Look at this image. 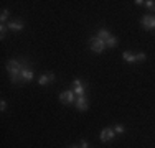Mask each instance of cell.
I'll return each instance as SVG.
<instances>
[{"instance_id": "15", "label": "cell", "mask_w": 155, "mask_h": 148, "mask_svg": "<svg viewBox=\"0 0 155 148\" xmlns=\"http://www.w3.org/2000/svg\"><path fill=\"white\" fill-rule=\"evenodd\" d=\"M8 15H10V12H8L7 8H3V10H2V17H0L2 23H7V20H8Z\"/></svg>"}, {"instance_id": "20", "label": "cell", "mask_w": 155, "mask_h": 148, "mask_svg": "<svg viewBox=\"0 0 155 148\" xmlns=\"http://www.w3.org/2000/svg\"><path fill=\"white\" fill-rule=\"evenodd\" d=\"M79 146H81V148H89V146H87V142H86V140H81V142H79Z\"/></svg>"}, {"instance_id": "12", "label": "cell", "mask_w": 155, "mask_h": 148, "mask_svg": "<svg viewBox=\"0 0 155 148\" xmlns=\"http://www.w3.org/2000/svg\"><path fill=\"white\" fill-rule=\"evenodd\" d=\"M122 59L125 63H135V61H137V56H135V53H132V51H124V53H122Z\"/></svg>"}, {"instance_id": "22", "label": "cell", "mask_w": 155, "mask_h": 148, "mask_svg": "<svg viewBox=\"0 0 155 148\" xmlns=\"http://www.w3.org/2000/svg\"><path fill=\"white\" fill-rule=\"evenodd\" d=\"M68 148H81V146H78V145H71V146H68Z\"/></svg>"}, {"instance_id": "14", "label": "cell", "mask_w": 155, "mask_h": 148, "mask_svg": "<svg viewBox=\"0 0 155 148\" xmlns=\"http://www.w3.org/2000/svg\"><path fill=\"white\" fill-rule=\"evenodd\" d=\"M143 7H147L149 10L155 12V2H153V0H145V2H143Z\"/></svg>"}, {"instance_id": "18", "label": "cell", "mask_w": 155, "mask_h": 148, "mask_svg": "<svg viewBox=\"0 0 155 148\" xmlns=\"http://www.w3.org/2000/svg\"><path fill=\"white\" fill-rule=\"evenodd\" d=\"M135 56H137V61H142V63L147 59V54H145V53H137Z\"/></svg>"}, {"instance_id": "9", "label": "cell", "mask_w": 155, "mask_h": 148, "mask_svg": "<svg viewBox=\"0 0 155 148\" xmlns=\"http://www.w3.org/2000/svg\"><path fill=\"white\" fill-rule=\"evenodd\" d=\"M33 77H35V74H33L31 68H25L23 71H21V81H25V82H30V81H33Z\"/></svg>"}, {"instance_id": "4", "label": "cell", "mask_w": 155, "mask_h": 148, "mask_svg": "<svg viewBox=\"0 0 155 148\" xmlns=\"http://www.w3.org/2000/svg\"><path fill=\"white\" fill-rule=\"evenodd\" d=\"M99 138H101V142H110V140L116 138V132H114V128L110 127H106L101 130V135H99Z\"/></svg>"}, {"instance_id": "6", "label": "cell", "mask_w": 155, "mask_h": 148, "mask_svg": "<svg viewBox=\"0 0 155 148\" xmlns=\"http://www.w3.org/2000/svg\"><path fill=\"white\" fill-rule=\"evenodd\" d=\"M76 109L79 110V112H86V110L89 109V102H87L86 95H79V97H76Z\"/></svg>"}, {"instance_id": "3", "label": "cell", "mask_w": 155, "mask_h": 148, "mask_svg": "<svg viewBox=\"0 0 155 148\" xmlns=\"http://www.w3.org/2000/svg\"><path fill=\"white\" fill-rule=\"evenodd\" d=\"M60 102L61 104H66V105H71V104L76 102V94L73 92V89L61 92V94H60Z\"/></svg>"}, {"instance_id": "11", "label": "cell", "mask_w": 155, "mask_h": 148, "mask_svg": "<svg viewBox=\"0 0 155 148\" xmlns=\"http://www.w3.org/2000/svg\"><path fill=\"white\" fill-rule=\"evenodd\" d=\"M96 36H97L99 40H102V41L106 43V41H107V40H109L112 35H110V31H109V30H106V28H101V30L97 31V35H96Z\"/></svg>"}, {"instance_id": "1", "label": "cell", "mask_w": 155, "mask_h": 148, "mask_svg": "<svg viewBox=\"0 0 155 148\" xmlns=\"http://www.w3.org/2000/svg\"><path fill=\"white\" fill-rule=\"evenodd\" d=\"M27 68L25 66V61H18V59H10L8 63H7V71H8V76L10 79H12V82L18 84L21 81V71Z\"/></svg>"}, {"instance_id": "13", "label": "cell", "mask_w": 155, "mask_h": 148, "mask_svg": "<svg viewBox=\"0 0 155 148\" xmlns=\"http://www.w3.org/2000/svg\"><path fill=\"white\" fill-rule=\"evenodd\" d=\"M117 44H119L117 36H110L107 41H106V46H107V48H117Z\"/></svg>"}, {"instance_id": "21", "label": "cell", "mask_w": 155, "mask_h": 148, "mask_svg": "<svg viewBox=\"0 0 155 148\" xmlns=\"http://www.w3.org/2000/svg\"><path fill=\"white\" fill-rule=\"evenodd\" d=\"M134 3H135V5H143V2H142V0H135Z\"/></svg>"}, {"instance_id": "17", "label": "cell", "mask_w": 155, "mask_h": 148, "mask_svg": "<svg viewBox=\"0 0 155 148\" xmlns=\"http://www.w3.org/2000/svg\"><path fill=\"white\" fill-rule=\"evenodd\" d=\"M124 130H125L124 125H116V127H114V132L119 133V135H120V133H124Z\"/></svg>"}, {"instance_id": "2", "label": "cell", "mask_w": 155, "mask_h": 148, "mask_svg": "<svg viewBox=\"0 0 155 148\" xmlns=\"http://www.w3.org/2000/svg\"><path fill=\"white\" fill-rule=\"evenodd\" d=\"M89 48L94 53H102L107 46H106V43L102 41V40H99L97 36H93V38H89Z\"/></svg>"}, {"instance_id": "7", "label": "cell", "mask_w": 155, "mask_h": 148, "mask_svg": "<svg viewBox=\"0 0 155 148\" xmlns=\"http://www.w3.org/2000/svg\"><path fill=\"white\" fill-rule=\"evenodd\" d=\"M73 92L79 97V95H84V92H86V89L83 86V81L81 79H74L73 81Z\"/></svg>"}, {"instance_id": "8", "label": "cell", "mask_w": 155, "mask_h": 148, "mask_svg": "<svg viewBox=\"0 0 155 148\" xmlns=\"http://www.w3.org/2000/svg\"><path fill=\"white\" fill-rule=\"evenodd\" d=\"M53 81H54V74L53 72L41 74V76L38 77V84H40V86H48V84L53 82Z\"/></svg>"}, {"instance_id": "10", "label": "cell", "mask_w": 155, "mask_h": 148, "mask_svg": "<svg viewBox=\"0 0 155 148\" xmlns=\"http://www.w3.org/2000/svg\"><path fill=\"white\" fill-rule=\"evenodd\" d=\"M7 28H8V30H12V31H20V30H23V23H21V21L10 20L8 23H7Z\"/></svg>"}, {"instance_id": "19", "label": "cell", "mask_w": 155, "mask_h": 148, "mask_svg": "<svg viewBox=\"0 0 155 148\" xmlns=\"http://www.w3.org/2000/svg\"><path fill=\"white\" fill-rule=\"evenodd\" d=\"M0 110H2V112H5V110H7V101H5V99L0 101Z\"/></svg>"}, {"instance_id": "5", "label": "cell", "mask_w": 155, "mask_h": 148, "mask_svg": "<svg viewBox=\"0 0 155 148\" xmlns=\"http://www.w3.org/2000/svg\"><path fill=\"white\" fill-rule=\"evenodd\" d=\"M140 25L145 30H149V31L150 30H155V15H143Z\"/></svg>"}, {"instance_id": "16", "label": "cell", "mask_w": 155, "mask_h": 148, "mask_svg": "<svg viewBox=\"0 0 155 148\" xmlns=\"http://www.w3.org/2000/svg\"><path fill=\"white\" fill-rule=\"evenodd\" d=\"M7 30H8V28H7V23H2V25H0V40L5 38V31H7Z\"/></svg>"}]
</instances>
